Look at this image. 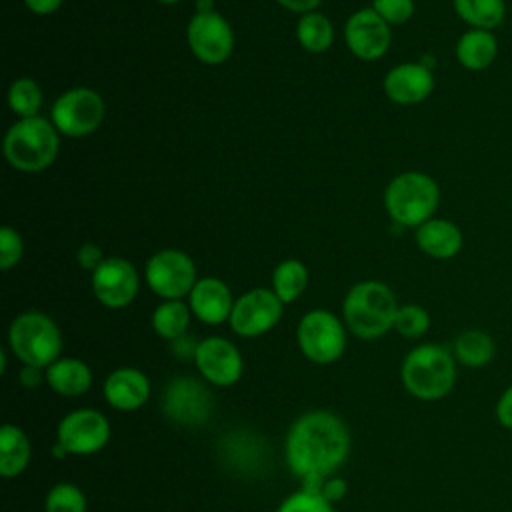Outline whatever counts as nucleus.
I'll list each match as a JSON object with an SVG mask.
<instances>
[{"label":"nucleus","mask_w":512,"mask_h":512,"mask_svg":"<svg viewBox=\"0 0 512 512\" xmlns=\"http://www.w3.org/2000/svg\"><path fill=\"white\" fill-rule=\"evenodd\" d=\"M284 452L290 470L302 478V488L320 492L322 480L348 458L350 432L334 412L312 410L292 422Z\"/></svg>","instance_id":"nucleus-1"},{"label":"nucleus","mask_w":512,"mask_h":512,"mask_svg":"<svg viewBox=\"0 0 512 512\" xmlns=\"http://www.w3.org/2000/svg\"><path fill=\"white\" fill-rule=\"evenodd\" d=\"M398 308L396 296L386 284L364 280L348 290L342 302V316L346 328L354 336L374 340L394 330Z\"/></svg>","instance_id":"nucleus-2"},{"label":"nucleus","mask_w":512,"mask_h":512,"mask_svg":"<svg viewBox=\"0 0 512 512\" xmlns=\"http://www.w3.org/2000/svg\"><path fill=\"white\" fill-rule=\"evenodd\" d=\"M404 388L418 400H440L456 382V358L440 344H420L412 348L400 366Z\"/></svg>","instance_id":"nucleus-3"},{"label":"nucleus","mask_w":512,"mask_h":512,"mask_svg":"<svg viewBox=\"0 0 512 512\" xmlns=\"http://www.w3.org/2000/svg\"><path fill=\"white\" fill-rule=\"evenodd\" d=\"M60 132L42 116L20 118L4 136V156L8 164L20 172H42L58 154Z\"/></svg>","instance_id":"nucleus-4"},{"label":"nucleus","mask_w":512,"mask_h":512,"mask_svg":"<svg viewBox=\"0 0 512 512\" xmlns=\"http://www.w3.org/2000/svg\"><path fill=\"white\" fill-rule=\"evenodd\" d=\"M440 202V188L436 180L424 172H402L392 178L384 190V206L388 216L404 226L418 228L434 218Z\"/></svg>","instance_id":"nucleus-5"},{"label":"nucleus","mask_w":512,"mask_h":512,"mask_svg":"<svg viewBox=\"0 0 512 512\" xmlns=\"http://www.w3.org/2000/svg\"><path fill=\"white\" fill-rule=\"evenodd\" d=\"M8 344L22 364L46 370L60 358L62 332L50 316L30 310L12 320L8 328Z\"/></svg>","instance_id":"nucleus-6"},{"label":"nucleus","mask_w":512,"mask_h":512,"mask_svg":"<svg viewBox=\"0 0 512 512\" xmlns=\"http://www.w3.org/2000/svg\"><path fill=\"white\" fill-rule=\"evenodd\" d=\"M300 352L314 364H332L346 350V328L330 310H310L296 326Z\"/></svg>","instance_id":"nucleus-7"},{"label":"nucleus","mask_w":512,"mask_h":512,"mask_svg":"<svg viewBox=\"0 0 512 512\" xmlns=\"http://www.w3.org/2000/svg\"><path fill=\"white\" fill-rule=\"evenodd\" d=\"M102 96L86 86L70 88L56 98L50 110V120L56 130L68 138L92 134L104 120Z\"/></svg>","instance_id":"nucleus-8"},{"label":"nucleus","mask_w":512,"mask_h":512,"mask_svg":"<svg viewBox=\"0 0 512 512\" xmlns=\"http://www.w3.org/2000/svg\"><path fill=\"white\" fill-rule=\"evenodd\" d=\"M148 288L162 300H182L198 282L192 258L176 248H164L152 254L144 268Z\"/></svg>","instance_id":"nucleus-9"},{"label":"nucleus","mask_w":512,"mask_h":512,"mask_svg":"<svg viewBox=\"0 0 512 512\" xmlns=\"http://www.w3.org/2000/svg\"><path fill=\"white\" fill-rule=\"evenodd\" d=\"M212 410V392L198 378L176 376L164 388L162 412L178 426H202L210 420Z\"/></svg>","instance_id":"nucleus-10"},{"label":"nucleus","mask_w":512,"mask_h":512,"mask_svg":"<svg viewBox=\"0 0 512 512\" xmlns=\"http://www.w3.org/2000/svg\"><path fill=\"white\" fill-rule=\"evenodd\" d=\"M112 436L108 418L94 408H76L62 416L56 426V442L72 456L100 452Z\"/></svg>","instance_id":"nucleus-11"},{"label":"nucleus","mask_w":512,"mask_h":512,"mask_svg":"<svg viewBox=\"0 0 512 512\" xmlns=\"http://www.w3.org/2000/svg\"><path fill=\"white\" fill-rule=\"evenodd\" d=\"M284 302L272 288H252L234 300L230 328L242 338H256L270 332L282 318Z\"/></svg>","instance_id":"nucleus-12"},{"label":"nucleus","mask_w":512,"mask_h":512,"mask_svg":"<svg viewBox=\"0 0 512 512\" xmlns=\"http://www.w3.org/2000/svg\"><path fill=\"white\" fill-rule=\"evenodd\" d=\"M186 40L192 54L208 66L226 62L234 48V32L228 20L218 12H196L188 22Z\"/></svg>","instance_id":"nucleus-13"},{"label":"nucleus","mask_w":512,"mask_h":512,"mask_svg":"<svg viewBox=\"0 0 512 512\" xmlns=\"http://www.w3.org/2000/svg\"><path fill=\"white\" fill-rule=\"evenodd\" d=\"M96 300L112 310L128 306L140 288V278L132 262L120 256L104 258L90 278Z\"/></svg>","instance_id":"nucleus-14"},{"label":"nucleus","mask_w":512,"mask_h":512,"mask_svg":"<svg viewBox=\"0 0 512 512\" xmlns=\"http://www.w3.org/2000/svg\"><path fill=\"white\" fill-rule=\"evenodd\" d=\"M194 364L204 382L220 388L234 386L244 370L242 354L230 340L222 336H208L200 340Z\"/></svg>","instance_id":"nucleus-15"},{"label":"nucleus","mask_w":512,"mask_h":512,"mask_svg":"<svg viewBox=\"0 0 512 512\" xmlns=\"http://www.w3.org/2000/svg\"><path fill=\"white\" fill-rule=\"evenodd\" d=\"M348 50L366 62L378 60L390 48V24H386L372 8L356 10L344 26Z\"/></svg>","instance_id":"nucleus-16"},{"label":"nucleus","mask_w":512,"mask_h":512,"mask_svg":"<svg viewBox=\"0 0 512 512\" xmlns=\"http://www.w3.org/2000/svg\"><path fill=\"white\" fill-rule=\"evenodd\" d=\"M150 392V378L132 366H120L112 370L102 384L104 400L120 412H134L142 408L148 402Z\"/></svg>","instance_id":"nucleus-17"},{"label":"nucleus","mask_w":512,"mask_h":512,"mask_svg":"<svg viewBox=\"0 0 512 512\" xmlns=\"http://www.w3.org/2000/svg\"><path fill=\"white\" fill-rule=\"evenodd\" d=\"M434 90L432 70L422 62H404L388 70L384 76L386 96L402 106L418 104L426 100Z\"/></svg>","instance_id":"nucleus-18"},{"label":"nucleus","mask_w":512,"mask_h":512,"mask_svg":"<svg viewBox=\"0 0 512 512\" xmlns=\"http://www.w3.org/2000/svg\"><path fill=\"white\" fill-rule=\"evenodd\" d=\"M188 306L192 310V316H196L204 324H222L230 318L234 298L230 288L214 276L200 278L192 292L188 294Z\"/></svg>","instance_id":"nucleus-19"},{"label":"nucleus","mask_w":512,"mask_h":512,"mask_svg":"<svg viewBox=\"0 0 512 512\" xmlns=\"http://www.w3.org/2000/svg\"><path fill=\"white\" fill-rule=\"evenodd\" d=\"M416 244L424 254L438 260H446L460 252L462 232L450 220L430 218L416 228Z\"/></svg>","instance_id":"nucleus-20"},{"label":"nucleus","mask_w":512,"mask_h":512,"mask_svg":"<svg viewBox=\"0 0 512 512\" xmlns=\"http://www.w3.org/2000/svg\"><path fill=\"white\" fill-rule=\"evenodd\" d=\"M46 384L60 396H82L92 386V370L80 358L60 356L46 368Z\"/></svg>","instance_id":"nucleus-21"},{"label":"nucleus","mask_w":512,"mask_h":512,"mask_svg":"<svg viewBox=\"0 0 512 512\" xmlns=\"http://www.w3.org/2000/svg\"><path fill=\"white\" fill-rule=\"evenodd\" d=\"M498 54V42L492 30L470 28L456 42V60L472 72L488 68Z\"/></svg>","instance_id":"nucleus-22"},{"label":"nucleus","mask_w":512,"mask_h":512,"mask_svg":"<svg viewBox=\"0 0 512 512\" xmlns=\"http://www.w3.org/2000/svg\"><path fill=\"white\" fill-rule=\"evenodd\" d=\"M32 458V444L28 434L16 424L0 428V474L4 478L20 476Z\"/></svg>","instance_id":"nucleus-23"},{"label":"nucleus","mask_w":512,"mask_h":512,"mask_svg":"<svg viewBox=\"0 0 512 512\" xmlns=\"http://www.w3.org/2000/svg\"><path fill=\"white\" fill-rule=\"evenodd\" d=\"M452 354L456 362L468 368H482L494 358L496 344L488 332L478 328H468L456 336Z\"/></svg>","instance_id":"nucleus-24"},{"label":"nucleus","mask_w":512,"mask_h":512,"mask_svg":"<svg viewBox=\"0 0 512 512\" xmlns=\"http://www.w3.org/2000/svg\"><path fill=\"white\" fill-rule=\"evenodd\" d=\"M190 318H192V310L186 302L164 300L154 308L150 322H152V330L160 338L172 342V340L188 334Z\"/></svg>","instance_id":"nucleus-25"},{"label":"nucleus","mask_w":512,"mask_h":512,"mask_svg":"<svg viewBox=\"0 0 512 512\" xmlns=\"http://www.w3.org/2000/svg\"><path fill=\"white\" fill-rule=\"evenodd\" d=\"M456 14L472 28L492 30L504 22V0H452Z\"/></svg>","instance_id":"nucleus-26"},{"label":"nucleus","mask_w":512,"mask_h":512,"mask_svg":"<svg viewBox=\"0 0 512 512\" xmlns=\"http://www.w3.org/2000/svg\"><path fill=\"white\" fill-rule=\"evenodd\" d=\"M306 286H308V270L296 258L282 260L272 272V290L284 304L298 300L300 294L306 290Z\"/></svg>","instance_id":"nucleus-27"},{"label":"nucleus","mask_w":512,"mask_h":512,"mask_svg":"<svg viewBox=\"0 0 512 512\" xmlns=\"http://www.w3.org/2000/svg\"><path fill=\"white\" fill-rule=\"evenodd\" d=\"M296 38H298V44L312 54L326 52L334 40L332 22L320 12L302 14L296 26Z\"/></svg>","instance_id":"nucleus-28"},{"label":"nucleus","mask_w":512,"mask_h":512,"mask_svg":"<svg viewBox=\"0 0 512 512\" xmlns=\"http://www.w3.org/2000/svg\"><path fill=\"white\" fill-rule=\"evenodd\" d=\"M8 106L20 118L38 116L42 106V90L32 78H18L8 88Z\"/></svg>","instance_id":"nucleus-29"},{"label":"nucleus","mask_w":512,"mask_h":512,"mask_svg":"<svg viewBox=\"0 0 512 512\" xmlns=\"http://www.w3.org/2000/svg\"><path fill=\"white\" fill-rule=\"evenodd\" d=\"M86 496L72 482L54 484L44 498V512H86Z\"/></svg>","instance_id":"nucleus-30"},{"label":"nucleus","mask_w":512,"mask_h":512,"mask_svg":"<svg viewBox=\"0 0 512 512\" xmlns=\"http://www.w3.org/2000/svg\"><path fill=\"white\" fill-rule=\"evenodd\" d=\"M430 328V314L418 304H404L396 312L394 330L404 338H420Z\"/></svg>","instance_id":"nucleus-31"},{"label":"nucleus","mask_w":512,"mask_h":512,"mask_svg":"<svg viewBox=\"0 0 512 512\" xmlns=\"http://www.w3.org/2000/svg\"><path fill=\"white\" fill-rule=\"evenodd\" d=\"M276 512H334L332 502H328L320 492L300 488L298 492L290 494Z\"/></svg>","instance_id":"nucleus-32"},{"label":"nucleus","mask_w":512,"mask_h":512,"mask_svg":"<svg viewBox=\"0 0 512 512\" xmlns=\"http://www.w3.org/2000/svg\"><path fill=\"white\" fill-rule=\"evenodd\" d=\"M22 252H24V242L18 230L12 226H2L0 228V268L2 270L14 268L20 262Z\"/></svg>","instance_id":"nucleus-33"},{"label":"nucleus","mask_w":512,"mask_h":512,"mask_svg":"<svg viewBox=\"0 0 512 512\" xmlns=\"http://www.w3.org/2000/svg\"><path fill=\"white\" fill-rule=\"evenodd\" d=\"M372 10L386 24H404L414 14V0H374Z\"/></svg>","instance_id":"nucleus-34"},{"label":"nucleus","mask_w":512,"mask_h":512,"mask_svg":"<svg viewBox=\"0 0 512 512\" xmlns=\"http://www.w3.org/2000/svg\"><path fill=\"white\" fill-rule=\"evenodd\" d=\"M104 254H102V248L98 246V244H94V242H86V244H82L78 250H76V260H78V264L82 266V268H86V270H90V272H94L102 262H104Z\"/></svg>","instance_id":"nucleus-35"},{"label":"nucleus","mask_w":512,"mask_h":512,"mask_svg":"<svg viewBox=\"0 0 512 512\" xmlns=\"http://www.w3.org/2000/svg\"><path fill=\"white\" fill-rule=\"evenodd\" d=\"M348 492V484L344 478L340 476H328L322 480L320 484V494L328 500V502H340Z\"/></svg>","instance_id":"nucleus-36"},{"label":"nucleus","mask_w":512,"mask_h":512,"mask_svg":"<svg viewBox=\"0 0 512 512\" xmlns=\"http://www.w3.org/2000/svg\"><path fill=\"white\" fill-rule=\"evenodd\" d=\"M496 420L504 428L512 430V384L500 394V398L496 402Z\"/></svg>","instance_id":"nucleus-37"},{"label":"nucleus","mask_w":512,"mask_h":512,"mask_svg":"<svg viewBox=\"0 0 512 512\" xmlns=\"http://www.w3.org/2000/svg\"><path fill=\"white\" fill-rule=\"evenodd\" d=\"M170 348H172V354L178 356L180 360H194L196 350H198V342L190 334H184V336L172 340Z\"/></svg>","instance_id":"nucleus-38"},{"label":"nucleus","mask_w":512,"mask_h":512,"mask_svg":"<svg viewBox=\"0 0 512 512\" xmlns=\"http://www.w3.org/2000/svg\"><path fill=\"white\" fill-rule=\"evenodd\" d=\"M18 378H20V384L24 388H36L40 386L42 382H46V370L44 368H38V366H26L22 364L20 372H18Z\"/></svg>","instance_id":"nucleus-39"},{"label":"nucleus","mask_w":512,"mask_h":512,"mask_svg":"<svg viewBox=\"0 0 512 512\" xmlns=\"http://www.w3.org/2000/svg\"><path fill=\"white\" fill-rule=\"evenodd\" d=\"M64 0H24L26 8L32 12V14H38V16H48V14H54L60 6H62Z\"/></svg>","instance_id":"nucleus-40"},{"label":"nucleus","mask_w":512,"mask_h":512,"mask_svg":"<svg viewBox=\"0 0 512 512\" xmlns=\"http://www.w3.org/2000/svg\"><path fill=\"white\" fill-rule=\"evenodd\" d=\"M282 8L290 10V12H298V14H308L314 12V8L320 6L322 0H276Z\"/></svg>","instance_id":"nucleus-41"},{"label":"nucleus","mask_w":512,"mask_h":512,"mask_svg":"<svg viewBox=\"0 0 512 512\" xmlns=\"http://www.w3.org/2000/svg\"><path fill=\"white\" fill-rule=\"evenodd\" d=\"M198 14H206V12H214V0H198L196 2Z\"/></svg>","instance_id":"nucleus-42"},{"label":"nucleus","mask_w":512,"mask_h":512,"mask_svg":"<svg viewBox=\"0 0 512 512\" xmlns=\"http://www.w3.org/2000/svg\"><path fill=\"white\" fill-rule=\"evenodd\" d=\"M160 4H176V2H180V0H158Z\"/></svg>","instance_id":"nucleus-43"}]
</instances>
